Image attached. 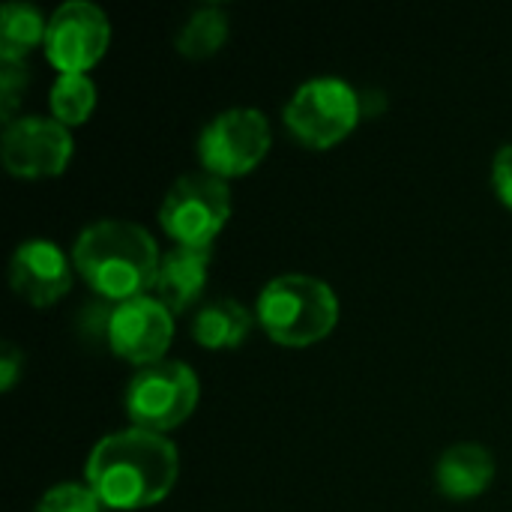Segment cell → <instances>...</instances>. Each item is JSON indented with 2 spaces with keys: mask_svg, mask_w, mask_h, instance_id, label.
<instances>
[{
  "mask_svg": "<svg viewBox=\"0 0 512 512\" xmlns=\"http://www.w3.org/2000/svg\"><path fill=\"white\" fill-rule=\"evenodd\" d=\"M180 456L168 435L138 426L108 432L87 456L84 480L108 510H144L177 483Z\"/></svg>",
  "mask_w": 512,
  "mask_h": 512,
  "instance_id": "cell-1",
  "label": "cell"
},
{
  "mask_svg": "<svg viewBox=\"0 0 512 512\" xmlns=\"http://www.w3.org/2000/svg\"><path fill=\"white\" fill-rule=\"evenodd\" d=\"M153 234L132 219H96L72 243V264L84 282L111 303L147 294L159 270Z\"/></svg>",
  "mask_w": 512,
  "mask_h": 512,
  "instance_id": "cell-2",
  "label": "cell"
},
{
  "mask_svg": "<svg viewBox=\"0 0 512 512\" xmlns=\"http://www.w3.org/2000/svg\"><path fill=\"white\" fill-rule=\"evenodd\" d=\"M255 318L273 342L306 348L327 339L339 324V297L318 276L282 273L261 288Z\"/></svg>",
  "mask_w": 512,
  "mask_h": 512,
  "instance_id": "cell-3",
  "label": "cell"
},
{
  "mask_svg": "<svg viewBox=\"0 0 512 512\" xmlns=\"http://www.w3.org/2000/svg\"><path fill=\"white\" fill-rule=\"evenodd\" d=\"M363 117L360 93L339 75H315L303 81L282 108L285 129L309 150L339 144Z\"/></svg>",
  "mask_w": 512,
  "mask_h": 512,
  "instance_id": "cell-4",
  "label": "cell"
},
{
  "mask_svg": "<svg viewBox=\"0 0 512 512\" xmlns=\"http://www.w3.org/2000/svg\"><path fill=\"white\" fill-rule=\"evenodd\" d=\"M231 216L228 180L198 168L180 174L159 204V225L174 246L207 249Z\"/></svg>",
  "mask_w": 512,
  "mask_h": 512,
  "instance_id": "cell-5",
  "label": "cell"
},
{
  "mask_svg": "<svg viewBox=\"0 0 512 512\" xmlns=\"http://www.w3.org/2000/svg\"><path fill=\"white\" fill-rule=\"evenodd\" d=\"M198 396H201V384L189 363L156 360L150 366H141L129 378L123 405L132 426L165 435L195 411Z\"/></svg>",
  "mask_w": 512,
  "mask_h": 512,
  "instance_id": "cell-6",
  "label": "cell"
},
{
  "mask_svg": "<svg viewBox=\"0 0 512 512\" xmlns=\"http://www.w3.org/2000/svg\"><path fill=\"white\" fill-rule=\"evenodd\" d=\"M273 141L270 120L264 111L249 105H234L213 114L198 135L201 168L228 180L243 177L267 156Z\"/></svg>",
  "mask_w": 512,
  "mask_h": 512,
  "instance_id": "cell-7",
  "label": "cell"
},
{
  "mask_svg": "<svg viewBox=\"0 0 512 512\" xmlns=\"http://www.w3.org/2000/svg\"><path fill=\"white\" fill-rule=\"evenodd\" d=\"M75 150L69 126L54 117L24 114L3 126L0 138V159L12 177H57L69 165Z\"/></svg>",
  "mask_w": 512,
  "mask_h": 512,
  "instance_id": "cell-8",
  "label": "cell"
},
{
  "mask_svg": "<svg viewBox=\"0 0 512 512\" xmlns=\"http://www.w3.org/2000/svg\"><path fill=\"white\" fill-rule=\"evenodd\" d=\"M111 24L102 6L90 0H66L48 15L45 57L57 72H87L105 54Z\"/></svg>",
  "mask_w": 512,
  "mask_h": 512,
  "instance_id": "cell-9",
  "label": "cell"
},
{
  "mask_svg": "<svg viewBox=\"0 0 512 512\" xmlns=\"http://www.w3.org/2000/svg\"><path fill=\"white\" fill-rule=\"evenodd\" d=\"M174 339V312L153 294L114 303L108 345L117 357L141 366L165 360Z\"/></svg>",
  "mask_w": 512,
  "mask_h": 512,
  "instance_id": "cell-10",
  "label": "cell"
},
{
  "mask_svg": "<svg viewBox=\"0 0 512 512\" xmlns=\"http://www.w3.org/2000/svg\"><path fill=\"white\" fill-rule=\"evenodd\" d=\"M72 258L45 237L21 240L9 258V285L30 306H51L72 288Z\"/></svg>",
  "mask_w": 512,
  "mask_h": 512,
  "instance_id": "cell-11",
  "label": "cell"
},
{
  "mask_svg": "<svg viewBox=\"0 0 512 512\" xmlns=\"http://www.w3.org/2000/svg\"><path fill=\"white\" fill-rule=\"evenodd\" d=\"M210 258H213V246L207 249L171 246L168 252H162L153 282V297L165 303L174 315L186 312L204 294L210 276Z\"/></svg>",
  "mask_w": 512,
  "mask_h": 512,
  "instance_id": "cell-12",
  "label": "cell"
},
{
  "mask_svg": "<svg viewBox=\"0 0 512 512\" xmlns=\"http://www.w3.org/2000/svg\"><path fill=\"white\" fill-rule=\"evenodd\" d=\"M495 480V456L489 447L462 441L441 453L435 465V483L441 495L453 501H468L483 495Z\"/></svg>",
  "mask_w": 512,
  "mask_h": 512,
  "instance_id": "cell-13",
  "label": "cell"
},
{
  "mask_svg": "<svg viewBox=\"0 0 512 512\" xmlns=\"http://www.w3.org/2000/svg\"><path fill=\"white\" fill-rule=\"evenodd\" d=\"M255 315L234 297H216L195 309L192 315V339L204 348H237L249 339L255 327Z\"/></svg>",
  "mask_w": 512,
  "mask_h": 512,
  "instance_id": "cell-14",
  "label": "cell"
},
{
  "mask_svg": "<svg viewBox=\"0 0 512 512\" xmlns=\"http://www.w3.org/2000/svg\"><path fill=\"white\" fill-rule=\"evenodd\" d=\"M228 39V12L222 3H201L195 6L174 33V45L183 57L204 60L216 54Z\"/></svg>",
  "mask_w": 512,
  "mask_h": 512,
  "instance_id": "cell-15",
  "label": "cell"
},
{
  "mask_svg": "<svg viewBox=\"0 0 512 512\" xmlns=\"http://www.w3.org/2000/svg\"><path fill=\"white\" fill-rule=\"evenodd\" d=\"M48 18L39 6L27 0H9L0 9V57H18L27 60V51L33 45H45Z\"/></svg>",
  "mask_w": 512,
  "mask_h": 512,
  "instance_id": "cell-16",
  "label": "cell"
},
{
  "mask_svg": "<svg viewBox=\"0 0 512 512\" xmlns=\"http://www.w3.org/2000/svg\"><path fill=\"white\" fill-rule=\"evenodd\" d=\"M51 117L63 126H78L96 108V84L87 72H60L51 84Z\"/></svg>",
  "mask_w": 512,
  "mask_h": 512,
  "instance_id": "cell-17",
  "label": "cell"
},
{
  "mask_svg": "<svg viewBox=\"0 0 512 512\" xmlns=\"http://www.w3.org/2000/svg\"><path fill=\"white\" fill-rule=\"evenodd\" d=\"M99 495L87 486V483H57L51 489H45L36 501L33 512H102Z\"/></svg>",
  "mask_w": 512,
  "mask_h": 512,
  "instance_id": "cell-18",
  "label": "cell"
},
{
  "mask_svg": "<svg viewBox=\"0 0 512 512\" xmlns=\"http://www.w3.org/2000/svg\"><path fill=\"white\" fill-rule=\"evenodd\" d=\"M30 81V69H27V60H18V57H0V117H3V126L12 123V111L24 93Z\"/></svg>",
  "mask_w": 512,
  "mask_h": 512,
  "instance_id": "cell-19",
  "label": "cell"
},
{
  "mask_svg": "<svg viewBox=\"0 0 512 512\" xmlns=\"http://www.w3.org/2000/svg\"><path fill=\"white\" fill-rule=\"evenodd\" d=\"M111 312H114V306H108V303H87V306H81V315H78V330H81V336L96 339V342H99V339L108 342Z\"/></svg>",
  "mask_w": 512,
  "mask_h": 512,
  "instance_id": "cell-20",
  "label": "cell"
},
{
  "mask_svg": "<svg viewBox=\"0 0 512 512\" xmlns=\"http://www.w3.org/2000/svg\"><path fill=\"white\" fill-rule=\"evenodd\" d=\"M492 186L495 195L512 210V141L504 144L492 159Z\"/></svg>",
  "mask_w": 512,
  "mask_h": 512,
  "instance_id": "cell-21",
  "label": "cell"
},
{
  "mask_svg": "<svg viewBox=\"0 0 512 512\" xmlns=\"http://www.w3.org/2000/svg\"><path fill=\"white\" fill-rule=\"evenodd\" d=\"M21 369H24V354L12 342H3L0 345V390H12Z\"/></svg>",
  "mask_w": 512,
  "mask_h": 512,
  "instance_id": "cell-22",
  "label": "cell"
}]
</instances>
